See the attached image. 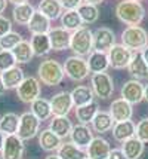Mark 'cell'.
Returning <instances> with one entry per match:
<instances>
[{
  "label": "cell",
  "instance_id": "cell-39",
  "mask_svg": "<svg viewBox=\"0 0 148 159\" xmlns=\"http://www.w3.org/2000/svg\"><path fill=\"white\" fill-rule=\"evenodd\" d=\"M15 66H16V60H15L12 51H2L0 49V73L12 69Z\"/></svg>",
  "mask_w": 148,
  "mask_h": 159
},
{
  "label": "cell",
  "instance_id": "cell-23",
  "mask_svg": "<svg viewBox=\"0 0 148 159\" xmlns=\"http://www.w3.org/2000/svg\"><path fill=\"white\" fill-rule=\"evenodd\" d=\"M62 11L64 9L59 0H40L39 2V12L50 21L58 20L62 15Z\"/></svg>",
  "mask_w": 148,
  "mask_h": 159
},
{
  "label": "cell",
  "instance_id": "cell-51",
  "mask_svg": "<svg viewBox=\"0 0 148 159\" xmlns=\"http://www.w3.org/2000/svg\"><path fill=\"white\" fill-rule=\"evenodd\" d=\"M46 159H61V158H59L58 155H50V156H48Z\"/></svg>",
  "mask_w": 148,
  "mask_h": 159
},
{
  "label": "cell",
  "instance_id": "cell-47",
  "mask_svg": "<svg viewBox=\"0 0 148 159\" xmlns=\"http://www.w3.org/2000/svg\"><path fill=\"white\" fill-rule=\"evenodd\" d=\"M7 2H12L15 6H18V5H24V3H28V0H7Z\"/></svg>",
  "mask_w": 148,
  "mask_h": 159
},
{
  "label": "cell",
  "instance_id": "cell-17",
  "mask_svg": "<svg viewBox=\"0 0 148 159\" xmlns=\"http://www.w3.org/2000/svg\"><path fill=\"white\" fill-rule=\"evenodd\" d=\"M48 34H49L50 46H52L53 51L59 52V51L70 48V39H71L70 31L64 30L62 27H53L50 28V31Z\"/></svg>",
  "mask_w": 148,
  "mask_h": 159
},
{
  "label": "cell",
  "instance_id": "cell-21",
  "mask_svg": "<svg viewBox=\"0 0 148 159\" xmlns=\"http://www.w3.org/2000/svg\"><path fill=\"white\" fill-rule=\"evenodd\" d=\"M113 137L119 143H125L126 140L135 137L136 125L132 120H123V122H116L113 126Z\"/></svg>",
  "mask_w": 148,
  "mask_h": 159
},
{
  "label": "cell",
  "instance_id": "cell-35",
  "mask_svg": "<svg viewBox=\"0 0 148 159\" xmlns=\"http://www.w3.org/2000/svg\"><path fill=\"white\" fill-rule=\"evenodd\" d=\"M31 113H33L40 122L48 120V119H50V116H52L50 103L46 98H37L36 101L31 103Z\"/></svg>",
  "mask_w": 148,
  "mask_h": 159
},
{
  "label": "cell",
  "instance_id": "cell-29",
  "mask_svg": "<svg viewBox=\"0 0 148 159\" xmlns=\"http://www.w3.org/2000/svg\"><path fill=\"white\" fill-rule=\"evenodd\" d=\"M93 91L89 86H85V85H80L77 88L71 91V98H73V104L76 107H82V106H86L93 101Z\"/></svg>",
  "mask_w": 148,
  "mask_h": 159
},
{
  "label": "cell",
  "instance_id": "cell-11",
  "mask_svg": "<svg viewBox=\"0 0 148 159\" xmlns=\"http://www.w3.org/2000/svg\"><path fill=\"white\" fill-rule=\"evenodd\" d=\"M120 95L123 100H126L127 103L133 104H139L144 100V85L136 79H130L125 82V85L121 86L120 89Z\"/></svg>",
  "mask_w": 148,
  "mask_h": 159
},
{
  "label": "cell",
  "instance_id": "cell-26",
  "mask_svg": "<svg viewBox=\"0 0 148 159\" xmlns=\"http://www.w3.org/2000/svg\"><path fill=\"white\" fill-rule=\"evenodd\" d=\"M28 30L33 34H48L50 31V20H48L39 11H36L28 22Z\"/></svg>",
  "mask_w": 148,
  "mask_h": 159
},
{
  "label": "cell",
  "instance_id": "cell-38",
  "mask_svg": "<svg viewBox=\"0 0 148 159\" xmlns=\"http://www.w3.org/2000/svg\"><path fill=\"white\" fill-rule=\"evenodd\" d=\"M19 42H22V36L16 31H11L6 36L0 37V49L2 51H12Z\"/></svg>",
  "mask_w": 148,
  "mask_h": 159
},
{
  "label": "cell",
  "instance_id": "cell-9",
  "mask_svg": "<svg viewBox=\"0 0 148 159\" xmlns=\"http://www.w3.org/2000/svg\"><path fill=\"white\" fill-rule=\"evenodd\" d=\"M133 52L130 49H127L123 45H114L113 48L108 51V61L110 67L113 69H127L129 64L132 61Z\"/></svg>",
  "mask_w": 148,
  "mask_h": 159
},
{
  "label": "cell",
  "instance_id": "cell-34",
  "mask_svg": "<svg viewBox=\"0 0 148 159\" xmlns=\"http://www.w3.org/2000/svg\"><path fill=\"white\" fill-rule=\"evenodd\" d=\"M12 54H14L15 60L18 64H27L33 60L34 57V52H33V48L30 45V42L27 40H22L19 42L14 49H12Z\"/></svg>",
  "mask_w": 148,
  "mask_h": 159
},
{
  "label": "cell",
  "instance_id": "cell-43",
  "mask_svg": "<svg viewBox=\"0 0 148 159\" xmlns=\"http://www.w3.org/2000/svg\"><path fill=\"white\" fill-rule=\"evenodd\" d=\"M108 159H127V158L125 156V153H123L121 149H111Z\"/></svg>",
  "mask_w": 148,
  "mask_h": 159
},
{
  "label": "cell",
  "instance_id": "cell-24",
  "mask_svg": "<svg viewBox=\"0 0 148 159\" xmlns=\"http://www.w3.org/2000/svg\"><path fill=\"white\" fill-rule=\"evenodd\" d=\"M2 79H3V83L6 86V89H16L21 82L25 79L24 77V70L18 66H15L12 69L6 70L2 73Z\"/></svg>",
  "mask_w": 148,
  "mask_h": 159
},
{
  "label": "cell",
  "instance_id": "cell-42",
  "mask_svg": "<svg viewBox=\"0 0 148 159\" xmlns=\"http://www.w3.org/2000/svg\"><path fill=\"white\" fill-rule=\"evenodd\" d=\"M59 2H61L62 9H65V11H76L83 3V0H59Z\"/></svg>",
  "mask_w": 148,
  "mask_h": 159
},
{
  "label": "cell",
  "instance_id": "cell-7",
  "mask_svg": "<svg viewBox=\"0 0 148 159\" xmlns=\"http://www.w3.org/2000/svg\"><path fill=\"white\" fill-rule=\"evenodd\" d=\"M40 132V120L36 118L31 111H25L19 116V126L16 135L24 140H31Z\"/></svg>",
  "mask_w": 148,
  "mask_h": 159
},
{
  "label": "cell",
  "instance_id": "cell-50",
  "mask_svg": "<svg viewBox=\"0 0 148 159\" xmlns=\"http://www.w3.org/2000/svg\"><path fill=\"white\" fill-rule=\"evenodd\" d=\"M144 98H145V100L148 101V83L145 85V86H144Z\"/></svg>",
  "mask_w": 148,
  "mask_h": 159
},
{
  "label": "cell",
  "instance_id": "cell-49",
  "mask_svg": "<svg viewBox=\"0 0 148 159\" xmlns=\"http://www.w3.org/2000/svg\"><path fill=\"white\" fill-rule=\"evenodd\" d=\"M141 54H142V58H144V61H145V62L148 64V48L144 49V51H142Z\"/></svg>",
  "mask_w": 148,
  "mask_h": 159
},
{
  "label": "cell",
  "instance_id": "cell-46",
  "mask_svg": "<svg viewBox=\"0 0 148 159\" xmlns=\"http://www.w3.org/2000/svg\"><path fill=\"white\" fill-rule=\"evenodd\" d=\"M5 140H6V135H5L3 132H0V152H2V149H3V144H5Z\"/></svg>",
  "mask_w": 148,
  "mask_h": 159
},
{
  "label": "cell",
  "instance_id": "cell-13",
  "mask_svg": "<svg viewBox=\"0 0 148 159\" xmlns=\"http://www.w3.org/2000/svg\"><path fill=\"white\" fill-rule=\"evenodd\" d=\"M25 152V146L16 134L15 135H6L5 144L2 149V159H22Z\"/></svg>",
  "mask_w": 148,
  "mask_h": 159
},
{
  "label": "cell",
  "instance_id": "cell-41",
  "mask_svg": "<svg viewBox=\"0 0 148 159\" xmlns=\"http://www.w3.org/2000/svg\"><path fill=\"white\" fill-rule=\"evenodd\" d=\"M11 31H12V24H11V21L0 15V37L6 36L7 33H11Z\"/></svg>",
  "mask_w": 148,
  "mask_h": 159
},
{
  "label": "cell",
  "instance_id": "cell-27",
  "mask_svg": "<svg viewBox=\"0 0 148 159\" xmlns=\"http://www.w3.org/2000/svg\"><path fill=\"white\" fill-rule=\"evenodd\" d=\"M114 124H116V122L113 120L111 115H110L108 111L99 110L98 113H96V116L93 118V120H92V129L95 132H99V134L108 132L113 129Z\"/></svg>",
  "mask_w": 148,
  "mask_h": 159
},
{
  "label": "cell",
  "instance_id": "cell-31",
  "mask_svg": "<svg viewBox=\"0 0 148 159\" xmlns=\"http://www.w3.org/2000/svg\"><path fill=\"white\" fill-rule=\"evenodd\" d=\"M98 111H99L98 103L96 101H92V103L86 104V106L76 107V118H77V120L80 124L87 125V124H92V120L96 116Z\"/></svg>",
  "mask_w": 148,
  "mask_h": 159
},
{
  "label": "cell",
  "instance_id": "cell-8",
  "mask_svg": "<svg viewBox=\"0 0 148 159\" xmlns=\"http://www.w3.org/2000/svg\"><path fill=\"white\" fill-rule=\"evenodd\" d=\"M40 82L39 79L30 76L25 77L21 82V85L16 88V97L21 100L22 103L31 104L37 98H40Z\"/></svg>",
  "mask_w": 148,
  "mask_h": 159
},
{
  "label": "cell",
  "instance_id": "cell-25",
  "mask_svg": "<svg viewBox=\"0 0 148 159\" xmlns=\"http://www.w3.org/2000/svg\"><path fill=\"white\" fill-rule=\"evenodd\" d=\"M121 150L127 159H139L145 150V143H142L136 137H132L121 144Z\"/></svg>",
  "mask_w": 148,
  "mask_h": 159
},
{
  "label": "cell",
  "instance_id": "cell-48",
  "mask_svg": "<svg viewBox=\"0 0 148 159\" xmlns=\"http://www.w3.org/2000/svg\"><path fill=\"white\" fill-rule=\"evenodd\" d=\"M86 3H91V5H95V6H98V5H101L104 0H85Z\"/></svg>",
  "mask_w": 148,
  "mask_h": 159
},
{
  "label": "cell",
  "instance_id": "cell-14",
  "mask_svg": "<svg viewBox=\"0 0 148 159\" xmlns=\"http://www.w3.org/2000/svg\"><path fill=\"white\" fill-rule=\"evenodd\" d=\"M114 122H123V120H130L132 115H133V109H132V104L127 103L126 100L123 98H117L114 100L111 106H110V111Z\"/></svg>",
  "mask_w": 148,
  "mask_h": 159
},
{
  "label": "cell",
  "instance_id": "cell-33",
  "mask_svg": "<svg viewBox=\"0 0 148 159\" xmlns=\"http://www.w3.org/2000/svg\"><path fill=\"white\" fill-rule=\"evenodd\" d=\"M57 155L61 159H85L86 153L83 152V149H80L74 143L71 141H65L59 146V149L57 150Z\"/></svg>",
  "mask_w": 148,
  "mask_h": 159
},
{
  "label": "cell",
  "instance_id": "cell-22",
  "mask_svg": "<svg viewBox=\"0 0 148 159\" xmlns=\"http://www.w3.org/2000/svg\"><path fill=\"white\" fill-rule=\"evenodd\" d=\"M61 144H62V140L57 134H53L49 128L39 132V146L44 152H57Z\"/></svg>",
  "mask_w": 148,
  "mask_h": 159
},
{
  "label": "cell",
  "instance_id": "cell-44",
  "mask_svg": "<svg viewBox=\"0 0 148 159\" xmlns=\"http://www.w3.org/2000/svg\"><path fill=\"white\" fill-rule=\"evenodd\" d=\"M6 92V86H5V83H3V79H2V75H0V97L3 95Z\"/></svg>",
  "mask_w": 148,
  "mask_h": 159
},
{
  "label": "cell",
  "instance_id": "cell-3",
  "mask_svg": "<svg viewBox=\"0 0 148 159\" xmlns=\"http://www.w3.org/2000/svg\"><path fill=\"white\" fill-rule=\"evenodd\" d=\"M39 79L48 86H58L64 80V66H61L57 60H44L40 62L39 70H37Z\"/></svg>",
  "mask_w": 148,
  "mask_h": 159
},
{
  "label": "cell",
  "instance_id": "cell-30",
  "mask_svg": "<svg viewBox=\"0 0 148 159\" xmlns=\"http://www.w3.org/2000/svg\"><path fill=\"white\" fill-rule=\"evenodd\" d=\"M30 45H31L36 57H43L52 51L49 34H33Z\"/></svg>",
  "mask_w": 148,
  "mask_h": 159
},
{
  "label": "cell",
  "instance_id": "cell-12",
  "mask_svg": "<svg viewBox=\"0 0 148 159\" xmlns=\"http://www.w3.org/2000/svg\"><path fill=\"white\" fill-rule=\"evenodd\" d=\"M49 103L53 116H67L74 106L73 98H71V92H67V91H61V92L55 94L50 98Z\"/></svg>",
  "mask_w": 148,
  "mask_h": 159
},
{
  "label": "cell",
  "instance_id": "cell-37",
  "mask_svg": "<svg viewBox=\"0 0 148 159\" xmlns=\"http://www.w3.org/2000/svg\"><path fill=\"white\" fill-rule=\"evenodd\" d=\"M77 12L80 14V18L83 21V24H93V22H96L99 18L98 7L95 6V5L86 3V2H83V3L77 7Z\"/></svg>",
  "mask_w": 148,
  "mask_h": 159
},
{
  "label": "cell",
  "instance_id": "cell-32",
  "mask_svg": "<svg viewBox=\"0 0 148 159\" xmlns=\"http://www.w3.org/2000/svg\"><path fill=\"white\" fill-rule=\"evenodd\" d=\"M61 25L67 31H76L83 27V21L80 18V14L76 11H65L61 15Z\"/></svg>",
  "mask_w": 148,
  "mask_h": 159
},
{
  "label": "cell",
  "instance_id": "cell-52",
  "mask_svg": "<svg viewBox=\"0 0 148 159\" xmlns=\"http://www.w3.org/2000/svg\"><path fill=\"white\" fill-rule=\"evenodd\" d=\"M135 2H141V0H135Z\"/></svg>",
  "mask_w": 148,
  "mask_h": 159
},
{
  "label": "cell",
  "instance_id": "cell-5",
  "mask_svg": "<svg viewBox=\"0 0 148 159\" xmlns=\"http://www.w3.org/2000/svg\"><path fill=\"white\" fill-rule=\"evenodd\" d=\"M64 73L65 76L70 77L74 82H82L89 76V67H87V61L83 57L71 55L68 57L65 62H64Z\"/></svg>",
  "mask_w": 148,
  "mask_h": 159
},
{
  "label": "cell",
  "instance_id": "cell-15",
  "mask_svg": "<svg viewBox=\"0 0 148 159\" xmlns=\"http://www.w3.org/2000/svg\"><path fill=\"white\" fill-rule=\"evenodd\" d=\"M111 146L102 137H93L92 143L86 149V156L89 159H108Z\"/></svg>",
  "mask_w": 148,
  "mask_h": 159
},
{
  "label": "cell",
  "instance_id": "cell-16",
  "mask_svg": "<svg viewBox=\"0 0 148 159\" xmlns=\"http://www.w3.org/2000/svg\"><path fill=\"white\" fill-rule=\"evenodd\" d=\"M71 143L80 147V149H87V146L92 143L93 140V132L87 125L78 124L73 126V131H71Z\"/></svg>",
  "mask_w": 148,
  "mask_h": 159
},
{
  "label": "cell",
  "instance_id": "cell-28",
  "mask_svg": "<svg viewBox=\"0 0 148 159\" xmlns=\"http://www.w3.org/2000/svg\"><path fill=\"white\" fill-rule=\"evenodd\" d=\"M18 126H19V116L16 113L7 111L5 115H2L0 132H3L5 135H15L18 132Z\"/></svg>",
  "mask_w": 148,
  "mask_h": 159
},
{
  "label": "cell",
  "instance_id": "cell-6",
  "mask_svg": "<svg viewBox=\"0 0 148 159\" xmlns=\"http://www.w3.org/2000/svg\"><path fill=\"white\" fill-rule=\"evenodd\" d=\"M91 85L93 94L101 100H108L114 92L113 77L108 73H95V75H92Z\"/></svg>",
  "mask_w": 148,
  "mask_h": 159
},
{
  "label": "cell",
  "instance_id": "cell-20",
  "mask_svg": "<svg viewBox=\"0 0 148 159\" xmlns=\"http://www.w3.org/2000/svg\"><path fill=\"white\" fill-rule=\"evenodd\" d=\"M127 70H129V73L132 75V77L136 79V80L148 79V64L144 61L141 52H133L132 61L129 64Z\"/></svg>",
  "mask_w": 148,
  "mask_h": 159
},
{
  "label": "cell",
  "instance_id": "cell-19",
  "mask_svg": "<svg viewBox=\"0 0 148 159\" xmlns=\"http://www.w3.org/2000/svg\"><path fill=\"white\" fill-rule=\"evenodd\" d=\"M87 61V67L91 73H105V70L110 67L108 61V54L107 52H99V51H92Z\"/></svg>",
  "mask_w": 148,
  "mask_h": 159
},
{
  "label": "cell",
  "instance_id": "cell-10",
  "mask_svg": "<svg viewBox=\"0 0 148 159\" xmlns=\"http://www.w3.org/2000/svg\"><path fill=\"white\" fill-rule=\"evenodd\" d=\"M116 45V34L108 27H99L93 31V51L107 52Z\"/></svg>",
  "mask_w": 148,
  "mask_h": 159
},
{
  "label": "cell",
  "instance_id": "cell-4",
  "mask_svg": "<svg viewBox=\"0 0 148 159\" xmlns=\"http://www.w3.org/2000/svg\"><path fill=\"white\" fill-rule=\"evenodd\" d=\"M121 45L132 52H142L148 48V33L139 25L127 27L121 33Z\"/></svg>",
  "mask_w": 148,
  "mask_h": 159
},
{
  "label": "cell",
  "instance_id": "cell-36",
  "mask_svg": "<svg viewBox=\"0 0 148 159\" xmlns=\"http://www.w3.org/2000/svg\"><path fill=\"white\" fill-rule=\"evenodd\" d=\"M34 7L31 6V3H24V5H18L14 7L12 11V16H14L15 22L22 24V25H28L30 20L34 15Z\"/></svg>",
  "mask_w": 148,
  "mask_h": 159
},
{
  "label": "cell",
  "instance_id": "cell-53",
  "mask_svg": "<svg viewBox=\"0 0 148 159\" xmlns=\"http://www.w3.org/2000/svg\"><path fill=\"white\" fill-rule=\"evenodd\" d=\"M85 159H89V158H87V156H86V158H85Z\"/></svg>",
  "mask_w": 148,
  "mask_h": 159
},
{
  "label": "cell",
  "instance_id": "cell-45",
  "mask_svg": "<svg viewBox=\"0 0 148 159\" xmlns=\"http://www.w3.org/2000/svg\"><path fill=\"white\" fill-rule=\"evenodd\" d=\"M6 6H7V0H0V14L5 12Z\"/></svg>",
  "mask_w": 148,
  "mask_h": 159
},
{
  "label": "cell",
  "instance_id": "cell-1",
  "mask_svg": "<svg viewBox=\"0 0 148 159\" xmlns=\"http://www.w3.org/2000/svg\"><path fill=\"white\" fill-rule=\"evenodd\" d=\"M116 15L121 22H125L129 27L139 25L145 16V9L141 2L135 0H123L116 6Z\"/></svg>",
  "mask_w": 148,
  "mask_h": 159
},
{
  "label": "cell",
  "instance_id": "cell-18",
  "mask_svg": "<svg viewBox=\"0 0 148 159\" xmlns=\"http://www.w3.org/2000/svg\"><path fill=\"white\" fill-rule=\"evenodd\" d=\"M73 122L67 116H53L49 122V129L53 134H57L59 139H67L71 135L73 131Z\"/></svg>",
  "mask_w": 148,
  "mask_h": 159
},
{
  "label": "cell",
  "instance_id": "cell-2",
  "mask_svg": "<svg viewBox=\"0 0 148 159\" xmlns=\"http://www.w3.org/2000/svg\"><path fill=\"white\" fill-rule=\"evenodd\" d=\"M70 49L77 57H89L93 51V31L85 25L73 31L70 39Z\"/></svg>",
  "mask_w": 148,
  "mask_h": 159
},
{
  "label": "cell",
  "instance_id": "cell-40",
  "mask_svg": "<svg viewBox=\"0 0 148 159\" xmlns=\"http://www.w3.org/2000/svg\"><path fill=\"white\" fill-rule=\"evenodd\" d=\"M135 137L141 140L142 143H148V118L142 119L136 124V131H135Z\"/></svg>",
  "mask_w": 148,
  "mask_h": 159
}]
</instances>
